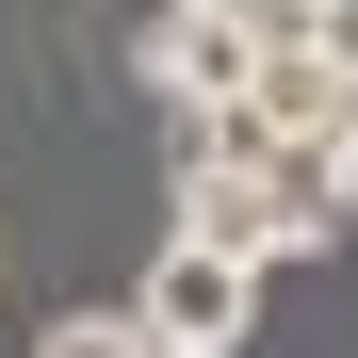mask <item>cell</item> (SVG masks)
I'll list each match as a JSON object with an SVG mask.
<instances>
[{
    "label": "cell",
    "instance_id": "cell-1",
    "mask_svg": "<svg viewBox=\"0 0 358 358\" xmlns=\"http://www.w3.org/2000/svg\"><path fill=\"white\" fill-rule=\"evenodd\" d=\"M342 228H358V179L326 147H277L245 179H179V245H228V261H310Z\"/></svg>",
    "mask_w": 358,
    "mask_h": 358
},
{
    "label": "cell",
    "instance_id": "cell-2",
    "mask_svg": "<svg viewBox=\"0 0 358 358\" xmlns=\"http://www.w3.org/2000/svg\"><path fill=\"white\" fill-rule=\"evenodd\" d=\"M245 293H261V261L179 245V228H163V261H147V293H131V326H147L163 358H245Z\"/></svg>",
    "mask_w": 358,
    "mask_h": 358
},
{
    "label": "cell",
    "instance_id": "cell-3",
    "mask_svg": "<svg viewBox=\"0 0 358 358\" xmlns=\"http://www.w3.org/2000/svg\"><path fill=\"white\" fill-rule=\"evenodd\" d=\"M147 82H163V114H179V131H196V114H245L261 49L212 17V0H163V33H147Z\"/></svg>",
    "mask_w": 358,
    "mask_h": 358
},
{
    "label": "cell",
    "instance_id": "cell-4",
    "mask_svg": "<svg viewBox=\"0 0 358 358\" xmlns=\"http://www.w3.org/2000/svg\"><path fill=\"white\" fill-rule=\"evenodd\" d=\"M33 358H163V342H147V326H131V310H66V326H49V342H33Z\"/></svg>",
    "mask_w": 358,
    "mask_h": 358
},
{
    "label": "cell",
    "instance_id": "cell-5",
    "mask_svg": "<svg viewBox=\"0 0 358 358\" xmlns=\"http://www.w3.org/2000/svg\"><path fill=\"white\" fill-rule=\"evenodd\" d=\"M212 17L245 33V49H310V17H326V0H212Z\"/></svg>",
    "mask_w": 358,
    "mask_h": 358
},
{
    "label": "cell",
    "instance_id": "cell-6",
    "mask_svg": "<svg viewBox=\"0 0 358 358\" xmlns=\"http://www.w3.org/2000/svg\"><path fill=\"white\" fill-rule=\"evenodd\" d=\"M310 66H326V82H358V0H326V17H310Z\"/></svg>",
    "mask_w": 358,
    "mask_h": 358
},
{
    "label": "cell",
    "instance_id": "cell-7",
    "mask_svg": "<svg viewBox=\"0 0 358 358\" xmlns=\"http://www.w3.org/2000/svg\"><path fill=\"white\" fill-rule=\"evenodd\" d=\"M326 163H342V179H358V82H342V131H326Z\"/></svg>",
    "mask_w": 358,
    "mask_h": 358
}]
</instances>
